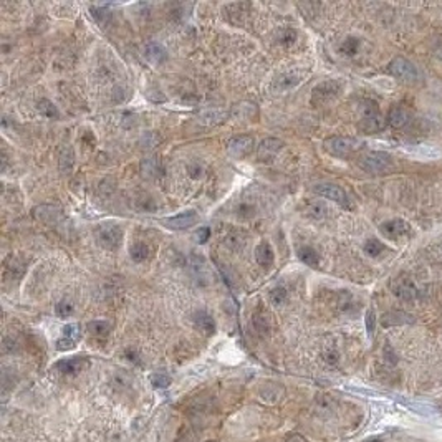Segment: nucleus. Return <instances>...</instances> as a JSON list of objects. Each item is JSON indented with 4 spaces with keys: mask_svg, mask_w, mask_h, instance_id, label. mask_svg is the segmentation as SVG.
<instances>
[{
    "mask_svg": "<svg viewBox=\"0 0 442 442\" xmlns=\"http://www.w3.org/2000/svg\"><path fill=\"white\" fill-rule=\"evenodd\" d=\"M361 119L358 123V129L365 134H374L379 133L386 128L388 121L379 111L378 105L373 100H365L361 103Z\"/></svg>",
    "mask_w": 442,
    "mask_h": 442,
    "instance_id": "nucleus-1",
    "label": "nucleus"
},
{
    "mask_svg": "<svg viewBox=\"0 0 442 442\" xmlns=\"http://www.w3.org/2000/svg\"><path fill=\"white\" fill-rule=\"evenodd\" d=\"M358 164L363 171H366L369 174H386L394 169L393 158L388 153H381V151H373V153L365 154L358 161Z\"/></svg>",
    "mask_w": 442,
    "mask_h": 442,
    "instance_id": "nucleus-2",
    "label": "nucleus"
},
{
    "mask_svg": "<svg viewBox=\"0 0 442 442\" xmlns=\"http://www.w3.org/2000/svg\"><path fill=\"white\" fill-rule=\"evenodd\" d=\"M323 148L326 153L335 158H350L361 148V141L350 136H331L325 139Z\"/></svg>",
    "mask_w": 442,
    "mask_h": 442,
    "instance_id": "nucleus-3",
    "label": "nucleus"
},
{
    "mask_svg": "<svg viewBox=\"0 0 442 442\" xmlns=\"http://www.w3.org/2000/svg\"><path fill=\"white\" fill-rule=\"evenodd\" d=\"M388 71L389 75H393L394 78L401 80L404 83H414L419 80V71L414 66V63H411L408 58L404 56H396L389 61L388 65Z\"/></svg>",
    "mask_w": 442,
    "mask_h": 442,
    "instance_id": "nucleus-4",
    "label": "nucleus"
},
{
    "mask_svg": "<svg viewBox=\"0 0 442 442\" xmlns=\"http://www.w3.org/2000/svg\"><path fill=\"white\" fill-rule=\"evenodd\" d=\"M341 88L343 85L336 80H326L323 83H320V85H316L313 88V91H311V105L321 106L333 101L341 93Z\"/></svg>",
    "mask_w": 442,
    "mask_h": 442,
    "instance_id": "nucleus-5",
    "label": "nucleus"
},
{
    "mask_svg": "<svg viewBox=\"0 0 442 442\" xmlns=\"http://www.w3.org/2000/svg\"><path fill=\"white\" fill-rule=\"evenodd\" d=\"M96 238L101 247L108 248V250H114V248L121 245L123 228L111 222L101 223V225L96 228Z\"/></svg>",
    "mask_w": 442,
    "mask_h": 442,
    "instance_id": "nucleus-6",
    "label": "nucleus"
},
{
    "mask_svg": "<svg viewBox=\"0 0 442 442\" xmlns=\"http://www.w3.org/2000/svg\"><path fill=\"white\" fill-rule=\"evenodd\" d=\"M315 192L321 197H326V199L336 202L338 206L345 207V209H350V199H348V194L341 189L340 186H336V184H318L315 187Z\"/></svg>",
    "mask_w": 442,
    "mask_h": 442,
    "instance_id": "nucleus-7",
    "label": "nucleus"
},
{
    "mask_svg": "<svg viewBox=\"0 0 442 442\" xmlns=\"http://www.w3.org/2000/svg\"><path fill=\"white\" fill-rule=\"evenodd\" d=\"M252 148H253V138L247 136V134L235 136L227 143V153L230 154L232 158H237V159L245 158L252 151Z\"/></svg>",
    "mask_w": 442,
    "mask_h": 442,
    "instance_id": "nucleus-8",
    "label": "nucleus"
},
{
    "mask_svg": "<svg viewBox=\"0 0 442 442\" xmlns=\"http://www.w3.org/2000/svg\"><path fill=\"white\" fill-rule=\"evenodd\" d=\"M168 228H174V230H183V228H189L191 225H194L197 222V214L194 211H186L181 212L178 216L173 217H166V219L161 221Z\"/></svg>",
    "mask_w": 442,
    "mask_h": 442,
    "instance_id": "nucleus-9",
    "label": "nucleus"
},
{
    "mask_svg": "<svg viewBox=\"0 0 442 442\" xmlns=\"http://www.w3.org/2000/svg\"><path fill=\"white\" fill-rule=\"evenodd\" d=\"M379 230H381L384 237L391 238V240H398V238H401L409 233V223L401 221V219H393V221L381 223Z\"/></svg>",
    "mask_w": 442,
    "mask_h": 442,
    "instance_id": "nucleus-10",
    "label": "nucleus"
},
{
    "mask_svg": "<svg viewBox=\"0 0 442 442\" xmlns=\"http://www.w3.org/2000/svg\"><path fill=\"white\" fill-rule=\"evenodd\" d=\"M282 148H283V143L280 141V139H275V138L263 139V141L260 143L258 151H257V153H258V159L260 161H270V159H273Z\"/></svg>",
    "mask_w": 442,
    "mask_h": 442,
    "instance_id": "nucleus-11",
    "label": "nucleus"
},
{
    "mask_svg": "<svg viewBox=\"0 0 442 442\" xmlns=\"http://www.w3.org/2000/svg\"><path fill=\"white\" fill-rule=\"evenodd\" d=\"M386 121H388L389 126H393L394 129H403V128H406L409 124L411 116H409V113H408V110H406V108H403V106H393L391 110H389V113H388Z\"/></svg>",
    "mask_w": 442,
    "mask_h": 442,
    "instance_id": "nucleus-12",
    "label": "nucleus"
},
{
    "mask_svg": "<svg viewBox=\"0 0 442 442\" xmlns=\"http://www.w3.org/2000/svg\"><path fill=\"white\" fill-rule=\"evenodd\" d=\"M228 118V111H225L223 108H209V110H204L199 113L197 119L202 124H207V126H216V124L222 123L223 119Z\"/></svg>",
    "mask_w": 442,
    "mask_h": 442,
    "instance_id": "nucleus-13",
    "label": "nucleus"
},
{
    "mask_svg": "<svg viewBox=\"0 0 442 442\" xmlns=\"http://www.w3.org/2000/svg\"><path fill=\"white\" fill-rule=\"evenodd\" d=\"M393 290H394V295L399 296V298H403V300H408V301L414 300L416 296H418V288H416L414 283L408 278L396 280L394 285H393Z\"/></svg>",
    "mask_w": 442,
    "mask_h": 442,
    "instance_id": "nucleus-14",
    "label": "nucleus"
},
{
    "mask_svg": "<svg viewBox=\"0 0 442 442\" xmlns=\"http://www.w3.org/2000/svg\"><path fill=\"white\" fill-rule=\"evenodd\" d=\"M411 323H414L413 315L406 313V311H398V310L388 311L381 318L383 326H399V325H411Z\"/></svg>",
    "mask_w": 442,
    "mask_h": 442,
    "instance_id": "nucleus-15",
    "label": "nucleus"
},
{
    "mask_svg": "<svg viewBox=\"0 0 442 442\" xmlns=\"http://www.w3.org/2000/svg\"><path fill=\"white\" fill-rule=\"evenodd\" d=\"M255 258L260 267L263 268H270L273 265V260H275V255H273V248L272 245L267 242V240H262L257 245L255 248Z\"/></svg>",
    "mask_w": 442,
    "mask_h": 442,
    "instance_id": "nucleus-16",
    "label": "nucleus"
},
{
    "mask_svg": "<svg viewBox=\"0 0 442 442\" xmlns=\"http://www.w3.org/2000/svg\"><path fill=\"white\" fill-rule=\"evenodd\" d=\"M85 365V360L83 358H68V360H61L55 365L56 371H60L61 374H76Z\"/></svg>",
    "mask_w": 442,
    "mask_h": 442,
    "instance_id": "nucleus-17",
    "label": "nucleus"
},
{
    "mask_svg": "<svg viewBox=\"0 0 442 442\" xmlns=\"http://www.w3.org/2000/svg\"><path fill=\"white\" fill-rule=\"evenodd\" d=\"M144 56H146L151 63L158 65V63H163V61L168 58V51L164 50L163 45H159V43H149L146 48H144Z\"/></svg>",
    "mask_w": 442,
    "mask_h": 442,
    "instance_id": "nucleus-18",
    "label": "nucleus"
},
{
    "mask_svg": "<svg viewBox=\"0 0 442 442\" xmlns=\"http://www.w3.org/2000/svg\"><path fill=\"white\" fill-rule=\"evenodd\" d=\"M300 81H301V75L295 73V71H287V73L280 75L277 78L275 86H277L278 90H282V91H287V90H290V88H293L295 85H298Z\"/></svg>",
    "mask_w": 442,
    "mask_h": 442,
    "instance_id": "nucleus-19",
    "label": "nucleus"
},
{
    "mask_svg": "<svg viewBox=\"0 0 442 442\" xmlns=\"http://www.w3.org/2000/svg\"><path fill=\"white\" fill-rule=\"evenodd\" d=\"M296 253H298V258L301 260V262H303L305 265H308V267H311V268H316L320 265L318 252H316L313 247H300Z\"/></svg>",
    "mask_w": 442,
    "mask_h": 442,
    "instance_id": "nucleus-20",
    "label": "nucleus"
},
{
    "mask_svg": "<svg viewBox=\"0 0 442 442\" xmlns=\"http://www.w3.org/2000/svg\"><path fill=\"white\" fill-rule=\"evenodd\" d=\"M60 171L61 173H70L71 169H73V164H75V154H73V149H71L70 146H63L60 149Z\"/></svg>",
    "mask_w": 442,
    "mask_h": 442,
    "instance_id": "nucleus-21",
    "label": "nucleus"
},
{
    "mask_svg": "<svg viewBox=\"0 0 442 442\" xmlns=\"http://www.w3.org/2000/svg\"><path fill=\"white\" fill-rule=\"evenodd\" d=\"M196 325H197V328H199L201 331H204L206 335H212V333L216 331L214 318H212L211 315H207L206 311H199V313L196 315Z\"/></svg>",
    "mask_w": 442,
    "mask_h": 442,
    "instance_id": "nucleus-22",
    "label": "nucleus"
},
{
    "mask_svg": "<svg viewBox=\"0 0 442 442\" xmlns=\"http://www.w3.org/2000/svg\"><path fill=\"white\" fill-rule=\"evenodd\" d=\"M88 330H90L91 335L105 338V336H108V333H110L111 325L105 320H95V321H91V323L88 325Z\"/></svg>",
    "mask_w": 442,
    "mask_h": 442,
    "instance_id": "nucleus-23",
    "label": "nucleus"
},
{
    "mask_svg": "<svg viewBox=\"0 0 442 442\" xmlns=\"http://www.w3.org/2000/svg\"><path fill=\"white\" fill-rule=\"evenodd\" d=\"M37 106H38L40 114H43L45 118H55V119H56V118H60L58 108H56L50 100H46V98H43V100H40Z\"/></svg>",
    "mask_w": 442,
    "mask_h": 442,
    "instance_id": "nucleus-24",
    "label": "nucleus"
},
{
    "mask_svg": "<svg viewBox=\"0 0 442 442\" xmlns=\"http://www.w3.org/2000/svg\"><path fill=\"white\" fill-rule=\"evenodd\" d=\"M129 253H131V258L134 260V262H144V260L149 257V247L146 245V243L138 242L131 247Z\"/></svg>",
    "mask_w": 442,
    "mask_h": 442,
    "instance_id": "nucleus-25",
    "label": "nucleus"
},
{
    "mask_svg": "<svg viewBox=\"0 0 442 442\" xmlns=\"http://www.w3.org/2000/svg\"><path fill=\"white\" fill-rule=\"evenodd\" d=\"M384 250H386V247H384V243L381 240H378V238H369V240H366V243H365V252L369 257L381 255Z\"/></svg>",
    "mask_w": 442,
    "mask_h": 442,
    "instance_id": "nucleus-26",
    "label": "nucleus"
},
{
    "mask_svg": "<svg viewBox=\"0 0 442 442\" xmlns=\"http://www.w3.org/2000/svg\"><path fill=\"white\" fill-rule=\"evenodd\" d=\"M358 48H360V40L355 38V37H350L346 38L345 41L341 43L340 50L343 55H348V56H353L358 53Z\"/></svg>",
    "mask_w": 442,
    "mask_h": 442,
    "instance_id": "nucleus-27",
    "label": "nucleus"
},
{
    "mask_svg": "<svg viewBox=\"0 0 442 442\" xmlns=\"http://www.w3.org/2000/svg\"><path fill=\"white\" fill-rule=\"evenodd\" d=\"M151 384L156 389H166L169 388L171 384V378L166 373H153L151 374Z\"/></svg>",
    "mask_w": 442,
    "mask_h": 442,
    "instance_id": "nucleus-28",
    "label": "nucleus"
},
{
    "mask_svg": "<svg viewBox=\"0 0 442 442\" xmlns=\"http://www.w3.org/2000/svg\"><path fill=\"white\" fill-rule=\"evenodd\" d=\"M278 391L282 393L283 389H282V386H275V389H272V388H263L262 389V399L263 401H267V403H277L278 399H280V396H282V394H278Z\"/></svg>",
    "mask_w": 442,
    "mask_h": 442,
    "instance_id": "nucleus-29",
    "label": "nucleus"
},
{
    "mask_svg": "<svg viewBox=\"0 0 442 442\" xmlns=\"http://www.w3.org/2000/svg\"><path fill=\"white\" fill-rule=\"evenodd\" d=\"M287 288L285 287H275L272 292H270V301H272L273 305H282L285 300H287Z\"/></svg>",
    "mask_w": 442,
    "mask_h": 442,
    "instance_id": "nucleus-30",
    "label": "nucleus"
},
{
    "mask_svg": "<svg viewBox=\"0 0 442 442\" xmlns=\"http://www.w3.org/2000/svg\"><path fill=\"white\" fill-rule=\"evenodd\" d=\"M91 15L96 18V22H100L101 25L106 23L111 17V13L108 12L106 7H91Z\"/></svg>",
    "mask_w": 442,
    "mask_h": 442,
    "instance_id": "nucleus-31",
    "label": "nucleus"
},
{
    "mask_svg": "<svg viewBox=\"0 0 442 442\" xmlns=\"http://www.w3.org/2000/svg\"><path fill=\"white\" fill-rule=\"evenodd\" d=\"M158 173V164H156V158L146 159L143 163V174L148 176V178H153V176Z\"/></svg>",
    "mask_w": 442,
    "mask_h": 442,
    "instance_id": "nucleus-32",
    "label": "nucleus"
},
{
    "mask_svg": "<svg viewBox=\"0 0 442 442\" xmlns=\"http://www.w3.org/2000/svg\"><path fill=\"white\" fill-rule=\"evenodd\" d=\"M63 336L70 338V340H73V341L80 340V326H78L76 323L66 325L65 328H63Z\"/></svg>",
    "mask_w": 442,
    "mask_h": 442,
    "instance_id": "nucleus-33",
    "label": "nucleus"
},
{
    "mask_svg": "<svg viewBox=\"0 0 442 442\" xmlns=\"http://www.w3.org/2000/svg\"><path fill=\"white\" fill-rule=\"evenodd\" d=\"M365 321H366V331H368V335L373 336L374 328H376V315H374V310H368L366 311Z\"/></svg>",
    "mask_w": 442,
    "mask_h": 442,
    "instance_id": "nucleus-34",
    "label": "nucleus"
},
{
    "mask_svg": "<svg viewBox=\"0 0 442 442\" xmlns=\"http://www.w3.org/2000/svg\"><path fill=\"white\" fill-rule=\"evenodd\" d=\"M71 313H73V306L66 303V301H60V303L56 305V315H58L60 318H66V316H70Z\"/></svg>",
    "mask_w": 442,
    "mask_h": 442,
    "instance_id": "nucleus-35",
    "label": "nucleus"
},
{
    "mask_svg": "<svg viewBox=\"0 0 442 442\" xmlns=\"http://www.w3.org/2000/svg\"><path fill=\"white\" fill-rule=\"evenodd\" d=\"M176 442H197V436L194 431L183 429L181 431V434L178 436V439H176Z\"/></svg>",
    "mask_w": 442,
    "mask_h": 442,
    "instance_id": "nucleus-36",
    "label": "nucleus"
},
{
    "mask_svg": "<svg viewBox=\"0 0 442 442\" xmlns=\"http://www.w3.org/2000/svg\"><path fill=\"white\" fill-rule=\"evenodd\" d=\"M75 343H76V341H73V340H70V338L63 336V338H60V340L56 341V350H58V351H68V350H73V348H75Z\"/></svg>",
    "mask_w": 442,
    "mask_h": 442,
    "instance_id": "nucleus-37",
    "label": "nucleus"
},
{
    "mask_svg": "<svg viewBox=\"0 0 442 442\" xmlns=\"http://www.w3.org/2000/svg\"><path fill=\"white\" fill-rule=\"evenodd\" d=\"M253 326H255V330L258 331V333H263L267 331V316H263V315H257L255 318H253Z\"/></svg>",
    "mask_w": 442,
    "mask_h": 442,
    "instance_id": "nucleus-38",
    "label": "nucleus"
},
{
    "mask_svg": "<svg viewBox=\"0 0 442 442\" xmlns=\"http://www.w3.org/2000/svg\"><path fill=\"white\" fill-rule=\"evenodd\" d=\"M211 238V228L209 227H201L199 230L196 232V240L199 243H206Z\"/></svg>",
    "mask_w": 442,
    "mask_h": 442,
    "instance_id": "nucleus-39",
    "label": "nucleus"
},
{
    "mask_svg": "<svg viewBox=\"0 0 442 442\" xmlns=\"http://www.w3.org/2000/svg\"><path fill=\"white\" fill-rule=\"evenodd\" d=\"M384 358H386V361H389L391 365H396V363H398V356L394 355L393 348L389 346V345L384 346Z\"/></svg>",
    "mask_w": 442,
    "mask_h": 442,
    "instance_id": "nucleus-40",
    "label": "nucleus"
},
{
    "mask_svg": "<svg viewBox=\"0 0 442 442\" xmlns=\"http://www.w3.org/2000/svg\"><path fill=\"white\" fill-rule=\"evenodd\" d=\"M285 442H308V439H306L305 436H301V434H292V436H288V438L285 439Z\"/></svg>",
    "mask_w": 442,
    "mask_h": 442,
    "instance_id": "nucleus-41",
    "label": "nucleus"
},
{
    "mask_svg": "<svg viewBox=\"0 0 442 442\" xmlns=\"http://www.w3.org/2000/svg\"><path fill=\"white\" fill-rule=\"evenodd\" d=\"M368 442H383L381 439H369Z\"/></svg>",
    "mask_w": 442,
    "mask_h": 442,
    "instance_id": "nucleus-42",
    "label": "nucleus"
},
{
    "mask_svg": "<svg viewBox=\"0 0 442 442\" xmlns=\"http://www.w3.org/2000/svg\"><path fill=\"white\" fill-rule=\"evenodd\" d=\"M438 56H439V58L442 60V50H439V53H438Z\"/></svg>",
    "mask_w": 442,
    "mask_h": 442,
    "instance_id": "nucleus-43",
    "label": "nucleus"
},
{
    "mask_svg": "<svg viewBox=\"0 0 442 442\" xmlns=\"http://www.w3.org/2000/svg\"><path fill=\"white\" fill-rule=\"evenodd\" d=\"M209 442H212V441H209Z\"/></svg>",
    "mask_w": 442,
    "mask_h": 442,
    "instance_id": "nucleus-44",
    "label": "nucleus"
}]
</instances>
